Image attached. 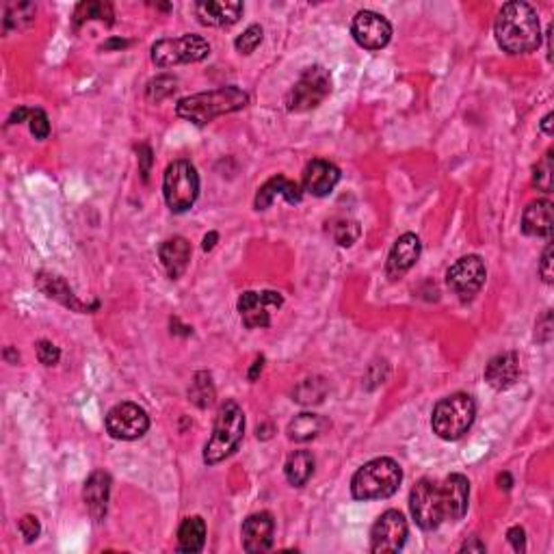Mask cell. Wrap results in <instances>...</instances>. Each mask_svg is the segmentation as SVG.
Returning <instances> with one entry per match:
<instances>
[{"instance_id": "7402d4cb", "label": "cell", "mask_w": 554, "mask_h": 554, "mask_svg": "<svg viewBox=\"0 0 554 554\" xmlns=\"http://www.w3.org/2000/svg\"><path fill=\"white\" fill-rule=\"evenodd\" d=\"M520 377V358L518 353L507 351L489 359L486 368V381L494 390H507Z\"/></svg>"}, {"instance_id": "6da1fadb", "label": "cell", "mask_w": 554, "mask_h": 554, "mask_svg": "<svg viewBox=\"0 0 554 554\" xmlns=\"http://www.w3.org/2000/svg\"><path fill=\"white\" fill-rule=\"evenodd\" d=\"M498 46L509 55H526L541 44V24L529 3H507L494 23Z\"/></svg>"}, {"instance_id": "f6af8a7d", "label": "cell", "mask_w": 554, "mask_h": 554, "mask_svg": "<svg viewBox=\"0 0 554 554\" xmlns=\"http://www.w3.org/2000/svg\"><path fill=\"white\" fill-rule=\"evenodd\" d=\"M139 152L143 154V156H139V160H143L141 176H143V180H148V165H150V160H152V159H150V150L143 145V148H139Z\"/></svg>"}, {"instance_id": "7c38bea8", "label": "cell", "mask_w": 554, "mask_h": 554, "mask_svg": "<svg viewBox=\"0 0 554 554\" xmlns=\"http://www.w3.org/2000/svg\"><path fill=\"white\" fill-rule=\"evenodd\" d=\"M148 429L150 416L137 403H120L106 416V431H109L111 438L123 440V442L143 438Z\"/></svg>"}, {"instance_id": "7a4b0ae2", "label": "cell", "mask_w": 554, "mask_h": 554, "mask_svg": "<svg viewBox=\"0 0 554 554\" xmlns=\"http://www.w3.org/2000/svg\"><path fill=\"white\" fill-rule=\"evenodd\" d=\"M247 104H250V95H247L243 89L230 85V87L182 98L177 102L176 113L177 117L195 123V126H206L208 122L217 120V117L222 115H228V113L245 109Z\"/></svg>"}, {"instance_id": "4dcf8cb0", "label": "cell", "mask_w": 554, "mask_h": 554, "mask_svg": "<svg viewBox=\"0 0 554 554\" xmlns=\"http://www.w3.org/2000/svg\"><path fill=\"white\" fill-rule=\"evenodd\" d=\"M189 399L195 403L197 407L206 410L214 403V386L213 377L208 373H197L189 388Z\"/></svg>"}, {"instance_id": "d4e9b609", "label": "cell", "mask_w": 554, "mask_h": 554, "mask_svg": "<svg viewBox=\"0 0 554 554\" xmlns=\"http://www.w3.org/2000/svg\"><path fill=\"white\" fill-rule=\"evenodd\" d=\"M35 284H37V288L46 295V297L59 301V304L66 305V308L69 310H77V312L94 310V308H89V305H85L83 301H78V297L72 293V288L68 286V282L63 277L52 276V273H40V276L35 277Z\"/></svg>"}, {"instance_id": "ba28073f", "label": "cell", "mask_w": 554, "mask_h": 554, "mask_svg": "<svg viewBox=\"0 0 554 554\" xmlns=\"http://www.w3.org/2000/svg\"><path fill=\"white\" fill-rule=\"evenodd\" d=\"M211 55V44L202 35H182L160 40L152 46V61L159 68H174L182 63H197Z\"/></svg>"}, {"instance_id": "ffe728a7", "label": "cell", "mask_w": 554, "mask_h": 554, "mask_svg": "<svg viewBox=\"0 0 554 554\" xmlns=\"http://www.w3.org/2000/svg\"><path fill=\"white\" fill-rule=\"evenodd\" d=\"M276 197H284L288 204H299L304 200V189L286 176H273L256 193V211H267Z\"/></svg>"}, {"instance_id": "5bb4252c", "label": "cell", "mask_w": 554, "mask_h": 554, "mask_svg": "<svg viewBox=\"0 0 554 554\" xmlns=\"http://www.w3.org/2000/svg\"><path fill=\"white\" fill-rule=\"evenodd\" d=\"M351 35L366 50H381L390 44L392 26L384 15L375 12H359L353 18Z\"/></svg>"}, {"instance_id": "ac0fdd59", "label": "cell", "mask_w": 554, "mask_h": 554, "mask_svg": "<svg viewBox=\"0 0 554 554\" xmlns=\"http://www.w3.org/2000/svg\"><path fill=\"white\" fill-rule=\"evenodd\" d=\"M243 9L241 0H208L195 5V14L204 26H232L239 23Z\"/></svg>"}, {"instance_id": "83f0119b", "label": "cell", "mask_w": 554, "mask_h": 554, "mask_svg": "<svg viewBox=\"0 0 554 554\" xmlns=\"http://www.w3.org/2000/svg\"><path fill=\"white\" fill-rule=\"evenodd\" d=\"M322 429V418L316 413H299L288 424V438L293 442H310Z\"/></svg>"}, {"instance_id": "74e56055", "label": "cell", "mask_w": 554, "mask_h": 554, "mask_svg": "<svg viewBox=\"0 0 554 554\" xmlns=\"http://www.w3.org/2000/svg\"><path fill=\"white\" fill-rule=\"evenodd\" d=\"M37 358H40V362L44 366H55L59 359H61V351H59V347H55L52 342L41 341L37 344Z\"/></svg>"}, {"instance_id": "484cf974", "label": "cell", "mask_w": 554, "mask_h": 554, "mask_svg": "<svg viewBox=\"0 0 554 554\" xmlns=\"http://www.w3.org/2000/svg\"><path fill=\"white\" fill-rule=\"evenodd\" d=\"M206 543V522L200 515L186 518L177 531V552H200Z\"/></svg>"}, {"instance_id": "ee69618b", "label": "cell", "mask_w": 554, "mask_h": 554, "mask_svg": "<svg viewBox=\"0 0 554 554\" xmlns=\"http://www.w3.org/2000/svg\"><path fill=\"white\" fill-rule=\"evenodd\" d=\"M461 552H486V543L478 540L466 541L464 546H461Z\"/></svg>"}, {"instance_id": "bcb514c9", "label": "cell", "mask_w": 554, "mask_h": 554, "mask_svg": "<svg viewBox=\"0 0 554 554\" xmlns=\"http://www.w3.org/2000/svg\"><path fill=\"white\" fill-rule=\"evenodd\" d=\"M262 364H265V359L258 358L256 362H254V366H251V370H250V379H251V381H256V379H258V375L262 373Z\"/></svg>"}, {"instance_id": "8fae6325", "label": "cell", "mask_w": 554, "mask_h": 554, "mask_svg": "<svg viewBox=\"0 0 554 554\" xmlns=\"http://www.w3.org/2000/svg\"><path fill=\"white\" fill-rule=\"evenodd\" d=\"M407 535H410V529H407L405 515L396 509L386 511L370 529V552H399L405 546Z\"/></svg>"}, {"instance_id": "cb8c5ba5", "label": "cell", "mask_w": 554, "mask_h": 554, "mask_svg": "<svg viewBox=\"0 0 554 554\" xmlns=\"http://www.w3.org/2000/svg\"><path fill=\"white\" fill-rule=\"evenodd\" d=\"M160 262H163L167 276L171 279H177L182 273L186 271L191 262V243L182 236H174V239H167L159 250Z\"/></svg>"}, {"instance_id": "681fc988", "label": "cell", "mask_w": 554, "mask_h": 554, "mask_svg": "<svg viewBox=\"0 0 554 554\" xmlns=\"http://www.w3.org/2000/svg\"><path fill=\"white\" fill-rule=\"evenodd\" d=\"M217 239H219V234L217 232H211V234H206V239H204V251H211L213 247H214V243H217Z\"/></svg>"}, {"instance_id": "52a82bcc", "label": "cell", "mask_w": 554, "mask_h": 554, "mask_svg": "<svg viewBox=\"0 0 554 554\" xmlns=\"http://www.w3.org/2000/svg\"><path fill=\"white\" fill-rule=\"evenodd\" d=\"M331 94V77L325 68H305L297 83L286 95V109L290 113H305L316 109Z\"/></svg>"}, {"instance_id": "4fadbf2b", "label": "cell", "mask_w": 554, "mask_h": 554, "mask_svg": "<svg viewBox=\"0 0 554 554\" xmlns=\"http://www.w3.org/2000/svg\"><path fill=\"white\" fill-rule=\"evenodd\" d=\"M284 297L276 290H265V293H254L247 290L239 299L241 319L250 330H265L271 325V316L268 308H282Z\"/></svg>"}, {"instance_id": "d6a6232c", "label": "cell", "mask_w": 554, "mask_h": 554, "mask_svg": "<svg viewBox=\"0 0 554 554\" xmlns=\"http://www.w3.org/2000/svg\"><path fill=\"white\" fill-rule=\"evenodd\" d=\"M35 18V5L20 3V5H9L7 12H5V31L18 29V26L33 23Z\"/></svg>"}, {"instance_id": "8d00e7d4", "label": "cell", "mask_w": 554, "mask_h": 554, "mask_svg": "<svg viewBox=\"0 0 554 554\" xmlns=\"http://www.w3.org/2000/svg\"><path fill=\"white\" fill-rule=\"evenodd\" d=\"M29 126L31 134H33L35 139H40V141H44V139H48V134H50V122H48V115L41 109H31Z\"/></svg>"}, {"instance_id": "8992f818", "label": "cell", "mask_w": 554, "mask_h": 554, "mask_svg": "<svg viewBox=\"0 0 554 554\" xmlns=\"http://www.w3.org/2000/svg\"><path fill=\"white\" fill-rule=\"evenodd\" d=\"M163 195L171 213H186L200 195V176L189 160H174L165 169Z\"/></svg>"}, {"instance_id": "44dd1931", "label": "cell", "mask_w": 554, "mask_h": 554, "mask_svg": "<svg viewBox=\"0 0 554 554\" xmlns=\"http://www.w3.org/2000/svg\"><path fill=\"white\" fill-rule=\"evenodd\" d=\"M109 496H111V477L106 472L95 470L83 487V500L87 504L91 518L95 522H102L106 515V507H109Z\"/></svg>"}, {"instance_id": "b9f144b4", "label": "cell", "mask_w": 554, "mask_h": 554, "mask_svg": "<svg viewBox=\"0 0 554 554\" xmlns=\"http://www.w3.org/2000/svg\"><path fill=\"white\" fill-rule=\"evenodd\" d=\"M507 540H509L511 546H513V550H515V552H524V550H526L524 529H520V526H513V529H509Z\"/></svg>"}, {"instance_id": "4316f807", "label": "cell", "mask_w": 554, "mask_h": 554, "mask_svg": "<svg viewBox=\"0 0 554 554\" xmlns=\"http://www.w3.org/2000/svg\"><path fill=\"white\" fill-rule=\"evenodd\" d=\"M284 475L293 487H304L314 475V457L310 450H295L286 459L284 466Z\"/></svg>"}, {"instance_id": "277c9868", "label": "cell", "mask_w": 554, "mask_h": 554, "mask_svg": "<svg viewBox=\"0 0 554 554\" xmlns=\"http://www.w3.org/2000/svg\"><path fill=\"white\" fill-rule=\"evenodd\" d=\"M245 435V413L243 407L236 401H225L217 413L214 429L206 449H204V461L208 466L219 464L230 457L243 442Z\"/></svg>"}, {"instance_id": "5b68a950", "label": "cell", "mask_w": 554, "mask_h": 554, "mask_svg": "<svg viewBox=\"0 0 554 554\" xmlns=\"http://www.w3.org/2000/svg\"><path fill=\"white\" fill-rule=\"evenodd\" d=\"M477 416V405L472 396L457 392V395L446 396L433 407L431 427L438 438L446 440V442H455V440L464 438L470 431L472 422Z\"/></svg>"}, {"instance_id": "2e32d148", "label": "cell", "mask_w": 554, "mask_h": 554, "mask_svg": "<svg viewBox=\"0 0 554 554\" xmlns=\"http://www.w3.org/2000/svg\"><path fill=\"white\" fill-rule=\"evenodd\" d=\"M273 532H276V520L268 511L250 515L243 522V548L247 552H267L273 546Z\"/></svg>"}, {"instance_id": "3957f363", "label": "cell", "mask_w": 554, "mask_h": 554, "mask_svg": "<svg viewBox=\"0 0 554 554\" xmlns=\"http://www.w3.org/2000/svg\"><path fill=\"white\" fill-rule=\"evenodd\" d=\"M403 470L390 457L368 461L351 478V494L355 500H384L399 492Z\"/></svg>"}, {"instance_id": "7bdbcfd3", "label": "cell", "mask_w": 554, "mask_h": 554, "mask_svg": "<svg viewBox=\"0 0 554 554\" xmlns=\"http://www.w3.org/2000/svg\"><path fill=\"white\" fill-rule=\"evenodd\" d=\"M29 115H31V109H26V106H20V109H15L12 113V117H9V126L12 123H20V122H29Z\"/></svg>"}, {"instance_id": "60d3db41", "label": "cell", "mask_w": 554, "mask_h": 554, "mask_svg": "<svg viewBox=\"0 0 554 554\" xmlns=\"http://www.w3.org/2000/svg\"><path fill=\"white\" fill-rule=\"evenodd\" d=\"M540 276L546 284H552V243L546 245V250H543L541 262H540Z\"/></svg>"}, {"instance_id": "c3c4849f", "label": "cell", "mask_w": 554, "mask_h": 554, "mask_svg": "<svg viewBox=\"0 0 554 554\" xmlns=\"http://www.w3.org/2000/svg\"><path fill=\"white\" fill-rule=\"evenodd\" d=\"M552 113H548L546 117H543L541 120V131H543V134H548V137H552Z\"/></svg>"}, {"instance_id": "ab89813d", "label": "cell", "mask_w": 554, "mask_h": 554, "mask_svg": "<svg viewBox=\"0 0 554 554\" xmlns=\"http://www.w3.org/2000/svg\"><path fill=\"white\" fill-rule=\"evenodd\" d=\"M20 532H23L26 543H33L41 532L40 520H37L35 515H24V518L20 520Z\"/></svg>"}, {"instance_id": "9a60e30c", "label": "cell", "mask_w": 554, "mask_h": 554, "mask_svg": "<svg viewBox=\"0 0 554 554\" xmlns=\"http://www.w3.org/2000/svg\"><path fill=\"white\" fill-rule=\"evenodd\" d=\"M341 182V169L330 160L314 159L305 165L304 169V180H301V189L308 191L314 197H327L330 193L336 189V185Z\"/></svg>"}, {"instance_id": "603a6c76", "label": "cell", "mask_w": 554, "mask_h": 554, "mask_svg": "<svg viewBox=\"0 0 554 554\" xmlns=\"http://www.w3.org/2000/svg\"><path fill=\"white\" fill-rule=\"evenodd\" d=\"M522 232L537 239H550L552 236V202L537 200L531 202L522 214Z\"/></svg>"}, {"instance_id": "d590c367", "label": "cell", "mask_w": 554, "mask_h": 554, "mask_svg": "<svg viewBox=\"0 0 554 554\" xmlns=\"http://www.w3.org/2000/svg\"><path fill=\"white\" fill-rule=\"evenodd\" d=\"M177 80L174 77H156L148 83V98L150 100H163L167 95H171L176 91Z\"/></svg>"}, {"instance_id": "f546056e", "label": "cell", "mask_w": 554, "mask_h": 554, "mask_svg": "<svg viewBox=\"0 0 554 554\" xmlns=\"http://www.w3.org/2000/svg\"><path fill=\"white\" fill-rule=\"evenodd\" d=\"M327 234L336 241V245L351 247L359 239V223L347 217H336L327 223Z\"/></svg>"}, {"instance_id": "e575fe53", "label": "cell", "mask_w": 554, "mask_h": 554, "mask_svg": "<svg viewBox=\"0 0 554 554\" xmlns=\"http://www.w3.org/2000/svg\"><path fill=\"white\" fill-rule=\"evenodd\" d=\"M262 37H265V31H262V26L251 24L243 35L236 37L234 48L241 52V55H251V52H254L256 48L262 44Z\"/></svg>"}, {"instance_id": "7dc6e473", "label": "cell", "mask_w": 554, "mask_h": 554, "mask_svg": "<svg viewBox=\"0 0 554 554\" xmlns=\"http://www.w3.org/2000/svg\"><path fill=\"white\" fill-rule=\"evenodd\" d=\"M511 486H513V481H511L509 472H503V475L498 477V487H500V489H504V492H509Z\"/></svg>"}, {"instance_id": "836d02e7", "label": "cell", "mask_w": 554, "mask_h": 554, "mask_svg": "<svg viewBox=\"0 0 554 554\" xmlns=\"http://www.w3.org/2000/svg\"><path fill=\"white\" fill-rule=\"evenodd\" d=\"M552 159H554L552 152H548L540 160V163L535 165V169H532V185H535L537 189L543 191V193L552 191V171H554Z\"/></svg>"}, {"instance_id": "30bf717a", "label": "cell", "mask_w": 554, "mask_h": 554, "mask_svg": "<svg viewBox=\"0 0 554 554\" xmlns=\"http://www.w3.org/2000/svg\"><path fill=\"white\" fill-rule=\"evenodd\" d=\"M487 277L486 262L478 256H464L446 271V286L461 301L475 299Z\"/></svg>"}, {"instance_id": "9c48e42d", "label": "cell", "mask_w": 554, "mask_h": 554, "mask_svg": "<svg viewBox=\"0 0 554 554\" xmlns=\"http://www.w3.org/2000/svg\"><path fill=\"white\" fill-rule=\"evenodd\" d=\"M412 518L422 531H435L446 520L442 487L438 481L422 478L410 494Z\"/></svg>"}, {"instance_id": "e0dca14e", "label": "cell", "mask_w": 554, "mask_h": 554, "mask_svg": "<svg viewBox=\"0 0 554 554\" xmlns=\"http://www.w3.org/2000/svg\"><path fill=\"white\" fill-rule=\"evenodd\" d=\"M421 251H422V243L416 234L407 232L403 234L401 239H396V243L392 247L388 256V262H386V273H388V277L399 279L405 276V273L418 262Z\"/></svg>"}, {"instance_id": "1f68e13d", "label": "cell", "mask_w": 554, "mask_h": 554, "mask_svg": "<svg viewBox=\"0 0 554 554\" xmlns=\"http://www.w3.org/2000/svg\"><path fill=\"white\" fill-rule=\"evenodd\" d=\"M74 20H77V24L85 23V20H102V23L113 24V7L109 3H80Z\"/></svg>"}, {"instance_id": "f1b7e54d", "label": "cell", "mask_w": 554, "mask_h": 554, "mask_svg": "<svg viewBox=\"0 0 554 554\" xmlns=\"http://www.w3.org/2000/svg\"><path fill=\"white\" fill-rule=\"evenodd\" d=\"M330 386L322 377H308L304 379L293 392V401H297L299 405H319L325 401Z\"/></svg>"}, {"instance_id": "d6986e66", "label": "cell", "mask_w": 554, "mask_h": 554, "mask_svg": "<svg viewBox=\"0 0 554 554\" xmlns=\"http://www.w3.org/2000/svg\"><path fill=\"white\" fill-rule=\"evenodd\" d=\"M444 498L446 520L459 522L468 511V500H470V483L464 475H450L440 483Z\"/></svg>"}, {"instance_id": "f35d334b", "label": "cell", "mask_w": 554, "mask_h": 554, "mask_svg": "<svg viewBox=\"0 0 554 554\" xmlns=\"http://www.w3.org/2000/svg\"><path fill=\"white\" fill-rule=\"evenodd\" d=\"M552 330H554V322H552V312L548 310L546 314L541 316V319H537V325H535V338L537 342L541 344H548L552 341Z\"/></svg>"}]
</instances>
